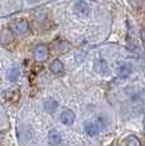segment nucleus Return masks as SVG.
<instances>
[{
  "mask_svg": "<svg viewBox=\"0 0 145 146\" xmlns=\"http://www.w3.org/2000/svg\"><path fill=\"white\" fill-rule=\"evenodd\" d=\"M74 12L77 13L81 17H86V15L90 14L91 9H90V5L85 1H77L74 3Z\"/></svg>",
  "mask_w": 145,
  "mask_h": 146,
  "instance_id": "3",
  "label": "nucleus"
},
{
  "mask_svg": "<svg viewBox=\"0 0 145 146\" xmlns=\"http://www.w3.org/2000/svg\"><path fill=\"white\" fill-rule=\"evenodd\" d=\"M50 71H51V73H54V74H57V76L62 74L64 71L63 63H62L59 59H55V60L51 62V64H50Z\"/></svg>",
  "mask_w": 145,
  "mask_h": 146,
  "instance_id": "10",
  "label": "nucleus"
},
{
  "mask_svg": "<svg viewBox=\"0 0 145 146\" xmlns=\"http://www.w3.org/2000/svg\"><path fill=\"white\" fill-rule=\"evenodd\" d=\"M58 106H59V103L53 98L46 99L45 103H44V109H45L48 113H54V111L58 109Z\"/></svg>",
  "mask_w": 145,
  "mask_h": 146,
  "instance_id": "8",
  "label": "nucleus"
},
{
  "mask_svg": "<svg viewBox=\"0 0 145 146\" xmlns=\"http://www.w3.org/2000/svg\"><path fill=\"white\" fill-rule=\"evenodd\" d=\"M126 142H127V146H141L140 140H139L136 136H128L127 140H126Z\"/></svg>",
  "mask_w": 145,
  "mask_h": 146,
  "instance_id": "13",
  "label": "nucleus"
},
{
  "mask_svg": "<svg viewBox=\"0 0 145 146\" xmlns=\"http://www.w3.org/2000/svg\"><path fill=\"white\" fill-rule=\"evenodd\" d=\"M74 119H76V115H74V113L71 110V109H64V110L62 111L61 122L63 124H66V126H71V124L74 122Z\"/></svg>",
  "mask_w": 145,
  "mask_h": 146,
  "instance_id": "4",
  "label": "nucleus"
},
{
  "mask_svg": "<svg viewBox=\"0 0 145 146\" xmlns=\"http://www.w3.org/2000/svg\"><path fill=\"white\" fill-rule=\"evenodd\" d=\"M144 131H145V122H144Z\"/></svg>",
  "mask_w": 145,
  "mask_h": 146,
  "instance_id": "15",
  "label": "nucleus"
},
{
  "mask_svg": "<svg viewBox=\"0 0 145 146\" xmlns=\"http://www.w3.org/2000/svg\"><path fill=\"white\" fill-rule=\"evenodd\" d=\"M48 55H49V50H48V46L46 45L40 44V45H37L35 48V58H36V60L44 62V60H46Z\"/></svg>",
  "mask_w": 145,
  "mask_h": 146,
  "instance_id": "2",
  "label": "nucleus"
},
{
  "mask_svg": "<svg viewBox=\"0 0 145 146\" xmlns=\"http://www.w3.org/2000/svg\"><path fill=\"white\" fill-rule=\"evenodd\" d=\"M131 72H132V66H131L130 63L121 64V66L118 67V69H117V73H118V76H120L121 78L128 77V76L131 74Z\"/></svg>",
  "mask_w": 145,
  "mask_h": 146,
  "instance_id": "7",
  "label": "nucleus"
},
{
  "mask_svg": "<svg viewBox=\"0 0 145 146\" xmlns=\"http://www.w3.org/2000/svg\"><path fill=\"white\" fill-rule=\"evenodd\" d=\"M54 46H55V49L58 51H61V53H66V51H68L69 49H71V45L64 40H58L54 44Z\"/></svg>",
  "mask_w": 145,
  "mask_h": 146,
  "instance_id": "11",
  "label": "nucleus"
},
{
  "mask_svg": "<svg viewBox=\"0 0 145 146\" xmlns=\"http://www.w3.org/2000/svg\"><path fill=\"white\" fill-rule=\"evenodd\" d=\"M9 28L13 33L15 35H23L28 31V22L26 19H17L10 22Z\"/></svg>",
  "mask_w": 145,
  "mask_h": 146,
  "instance_id": "1",
  "label": "nucleus"
},
{
  "mask_svg": "<svg viewBox=\"0 0 145 146\" xmlns=\"http://www.w3.org/2000/svg\"><path fill=\"white\" fill-rule=\"evenodd\" d=\"M141 40H143V42L145 44V30L141 31Z\"/></svg>",
  "mask_w": 145,
  "mask_h": 146,
  "instance_id": "14",
  "label": "nucleus"
},
{
  "mask_svg": "<svg viewBox=\"0 0 145 146\" xmlns=\"http://www.w3.org/2000/svg\"><path fill=\"white\" fill-rule=\"evenodd\" d=\"M94 69L96 71V73H99V74H102V76L108 74V72H109L108 63L104 59H96V60L94 62Z\"/></svg>",
  "mask_w": 145,
  "mask_h": 146,
  "instance_id": "5",
  "label": "nucleus"
},
{
  "mask_svg": "<svg viewBox=\"0 0 145 146\" xmlns=\"http://www.w3.org/2000/svg\"><path fill=\"white\" fill-rule=\"evenodd\" d=\"M48 141H49V144L53 145V146L59 145L62 142V135L59 133L58 131L53 129V131H50L48 135Z\"/></svg>",
  "mask_w": 145,
  "mask_h": 146,
  "instance_id": "9",
  "label": "nucleus"
},
{
  "mask_svg": "<svg viewBox=\"0 0 145 146\" xmlns=\"http://www.w3.org/2000/svg\"><path fill=\"white\" fill-rule=\"evenodd\" d=\"M19 77V71L18 68H10L8 71V80L9 81H17Z\"/></svg>",
  "mask_w": 145,
  "mask_h": 146,
  "instance_id": "12",
  "label": "nucleus"
},
{
  "mask_svg": "<svg viewBox=\"0 0 145 146\" xmlns=\"http://www.w3.org/2000/svg\"><path fill=\"white\" fill-rule=\"evenodd\" d=\"M84 129H85V132H86V135H89V136H91V137L96 136L100 131L99 124L95 123V122H86L84 126Z\"/></svg>",
  "mask_w": 145,
  "mask_h": 146,
  "instance_id": "6",
  "label": "nucleus"
}]
</instances>
